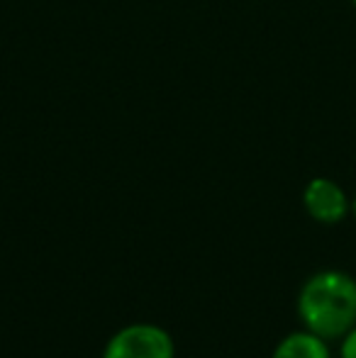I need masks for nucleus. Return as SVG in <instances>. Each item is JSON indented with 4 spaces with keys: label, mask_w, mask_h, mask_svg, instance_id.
I'll use <instances>...</instances> for the list:
<instances>
[{
    "label": "nucleus",
    "mask_w": 356,
    "mask_h": 358,
    "mask_svg": "<svg viewBox=\"0 0 356 358\" xmlns=\"http://www.w3.org/2000/svg\"><path fill=\"white\" fill-rule=\"evenodd\" d=\"M303 205L313 220L322 224H337L352 210V203L347 200V193L329 178H313L305 185Z\"/></svg>",
    "instance_id": "nucleus-3"
},
{
    "label": "nucleus",
    "mask_w": 356,
    "mask_h": 358,
    "mask_svg": "<svg viewBox=\"0 0 356 358\" xmlns=\"http://www.w3.org/2000/svg\"><path fill=\"white\" fill-rule=\"evenodd\" d=\"M298 315L313 334L342 339L356 327V280L342 271L315 273L300 287Z\"/></svg>",
    "instance_id": "nucleus-1"
},
{
    "label": "nucleus",
    "mask_w": 356,
    "mask_h": 358,
    "mask_svg": "<svg viewBox=\"0 0 356 358\" xmlns=\"http://www.w3.org/2000/svg\"><path fill=\"white\" fill-rule=\"evenodd\" d=\"M173 339L157 324H129L108 341L103 358H173Z\"/></svg>",
    "instance_id": "nucleus-2"
},
{
    "label": "nucleus",
    "mask_w": 356,
    "mask_h": 358,
    "mask_svg": "<svg viewBox=\"0 0 356 358\" xmlns=\"http://www.w3.org/2000/svg\"><path fill=\"white\" fill-rule=\"evenodd\" d=\"M339 356H342V358H356V327L342 336V349H339Z\"/></svg>",
    "instance_id": "nucleus-5"
},
{
    "label": "nucleus",
    "mask_w": 356,
    "mask_h": 358,
    "mask_svg": "<svg viewBox=\"0 0 356 358\" xmlns=\"http://www.w3.org/2000/svg\"><path fill=\"white\" fill-rule=\"evenodd\" d=\"M354 5H356V0H354Z\"/></svg>",
    "instance_id": "nucleus-7"
},
{
    "label": "nucleus",
    "mask_w": 356,
    "mask_h": 358,
    "mask_svg": "<svg viewBox=\"0 0 356 358\" xmlns=\"http://www.w3.org/2000/svg\"><path fill=\"white\" fill-rule=\"evenodd\" d=\"M352 213H354V217H356V198L352 200Z\"/></svg>",
    "instance_id": "nucleus-6"
},
{
    "label": "nucleus",
    "mask_w": 356,
    "mask_h": 358,
    "mask_svg": "<svg viewBox=\"0 0 356 358\" xmlns=\"http://www.w3.org/2000/svg\"><path fill=\"white\" fill-rule=\"evenodd\" d=\"M271 358H332L327 339L313 334V331H293L276 346Z\"/></svg>",
    "instance_id": "nucleus-4"
}]
</instances>
